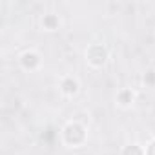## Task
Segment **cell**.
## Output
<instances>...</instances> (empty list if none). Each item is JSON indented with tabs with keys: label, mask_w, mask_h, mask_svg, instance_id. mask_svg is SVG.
Returning <instances> with one entry per match:
<instances>
[{
	"label": "cell",
	"mask_w": 155,
	"mask_h": 155,
	"mask_svg": "<svg viewBox=\"0 0 155 155\" xmlns=\"http://www.w3.org/2000/svg\"><path fill=\"white\" fill-rule=\"evenodd\" d=\"M86 139V131L81 124H77V122H71L66 126L64 130V140L69 144V146H77V144H82Z\"/></svg>",
	"instance_id": "6da1fadb"
},
{
	"label": "cell",
	"mask_w": 155,
	"mask_h": 155,
	"mask_svg": "<svg viewBox=\"0 0 155 155\" xmlns=\"http://www.w3.org/2000/svg\"><path fill=\"white\" fill-rule=\"evenodd\" d=\"M108 58V51L104 46L101 44H93L90 49H88V62L93 64V66H102Z\"/></svg>",
	"instance_id": "7a4b0ae2"
},
{
	"label": "cell",
	"mask_w": 155,
	"mask_h": 155,
	"mask_svg": "<svg viewBox=\"0 0 155 155\" xmlns=\"http://www.w3.org/2000/svg\"><path fill=\"white\" fill-rule=\"evenodd\" d=\"M38 55L37 53H33V51H28V53H24L22 55V66L24 68H28V69H33V68H37L38 66Z\"/></svg>",
	"instance_id": "3957f363"
},
{
	"label": "cell",
	"mask_w": 155,
	"mask_h": 155,
	"mask_svg": "<svg viewBox=\"0 0 155 155\" xmlns=\"http://www.w3.org/2000/svg\"><path fill=\"white\" fill-rule=\"evenodd\" d=\"M62 90H64V93L73 95V93L77 91V82H75L73 79H66V81L62 82Z\"/></svg>",
	"instance_id": "277c9868"
},
{
	"label": "cell",
	"mask_w": 155,
	"mask_h": 155,
	"mask_svg": "<svg viewBox=\"0 0 155 155\" xmlns=\"http://www.w3.org/2000/svg\"><path fill=\"white\" fill-rule=\"evenodd\" d=\"M122 155H146V153H144V150H142L140 146L131 144V146H126V148L122 150Z\"/></svg>",
	"instance_id": "5b68a950"
},
{
	"label": "cell",
	"mask_w": 155,
	"mask_h": 155,
	"mask_svg": "<svg viewBox=\"0 0 155 155\" xmlns=\"http://www.w3.org/2000/svg\"><path fill=\"white\" fill-rule=\"evenodd\" d=\"M131 101H133V93H131L130 90H124V91L119 93V102H120L122 106H128Z\"/></svg>",
	"instance_id": "8992f818"
},
{
	"label": "cell",
	"mask_w": 155,
	"mask_h": 155,
	"mask_svg": "<svg viewBox=\"0 0 155 155\" xmlns=\"http://www.w3.org/2000/svg\"><path fill=\"white\" fill-rule=\"evenodd\" d=\"M44 26H46L48 29H55V28L58 26V20H57V17H53V15H48V17H44Z\"/></svg>",
	"instance_id": "52a82bcc"
},
{
	"label": "cell",
	"mask_w": 155,
	"mask_h": 155,
	"mask_svg": "<svg viewBox=\"0 0 155 155\" xmlns=\"http://www.w3.org/2000/svg\"><path fill=\"white\" fill-rule=\"evenodd\" d=\"M144 153H146V155H155V140H153V142L148 146V150H146Z\"/></svg>",
	"instance_id": "ba28073f"
}]
</instances>
